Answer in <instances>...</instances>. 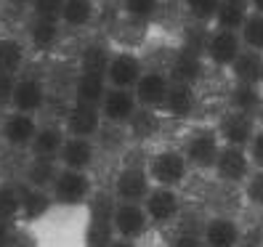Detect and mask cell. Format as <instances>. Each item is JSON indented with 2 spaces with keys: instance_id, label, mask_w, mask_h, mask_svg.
<instances>
[{
  "instance_id": "obj_1",
  "label": "cell",
  "mask_w": 263,
  "mask_h": 247,
  "mask_svg": "<svg viewBox=\"0 0 263 247\" xmlns=\"http://www.w3.org/2000/svg\"><path fill=\"white\" fill-rule=\"evenodd\" d=\"M29 247H88V207H53L29 226Z\"/></svg>"
},
{
  "instance_id": "obj_2",
  "label": "cell",
  "mask_w": 263,
  "mask_h": 247,
  "mask_svg": "<svg viewBox=\"0 0 263 247\" xmlns=\"http://www.w3.org/2000/svg\"><path fill=\"white\" fill-rule=\"evenodd\" d=\"M146 170L152 176L154 186H167V189H178L186 183L189 173H192V162L186 160L183 149H173V146H165L157 149L146 160Z\"/></svg>"
},
{
  "instance_id": "obj_3",
  "label": "cell",
  "mask_w": 263,
  "mask_h": 247,
  "mask_svg": "<svg viewBox=\"0 0 263 247\" xmlns=\"http://www.w3.org/2000/svg\"><path fill=\"white\" fill-rule=\"evenodd\" d=\"M53 202L59 207H88L93 199V178L88 170H72V167H61L59 176L51 183Z\"/></svg>"
},
{
  "instance_id": "obj_4",
  "label": "cell",
  "mask_w": 263,
  "mask_h": 247,
  "mask_svg": "<svg viewBox=\"0 0 263 247\" xmlns=\"http://www.w3.org/2000/svg\"><path fill=\"white\" fill-rule=\"evenodd\" d=\"M152 176L146 170V162H128L122 165L115 181H112V194L120 202H144L146 194L152 192Z\"/></svg>"
},
{
  "instance_id": "obj_5",
  "label": "cell",
  "mask_w": 263,
  "mask_h": 247,
  "mask_svg": "<svg viewBox=\"0 0 263 247\" xmlns=\"http://www.w3.org/2000/svg\"><path fill=\"white\" fill-rule=\"evenodd\" d=\"M221 146H223V141L215 128H197L186 136L181 149L186 154V160L192 162V167H197V170H213Z\"/></svg>"
},
{
  "instance_id": "obj_6",
  "label": "cell",
  "mask_w": 263,
  "mask_h": 247,
  "mask_svg": "<svg viewBox=\"0 0 263 247\" xmlns=\"http://www.w3.org/2000/svg\"><path fill=\"white\" fill-rule=\"evenodd\" d=\"M253 170L255 167H253V160H250V154H247V149L229 146V144L221 146L218 160L213 165V176L221 183H226V186H242Z\"/></svg>"
},
{
  "instance_id": "obj_7",
  "label": "cell",
  "mask_w": 263,
  "mask_h": 247,
  "mask_svg": "<svg viewBox=\"0 0 263 247\" xmlns=\"http://www.w3.org/2000/svg\"><path fill=\"white\" fill-rule=\"evenodd\" d=\"M112 226H115L117 237L141 242L149 234L152 221H149V213H146L144 202H120L117 199L115 210H112Z\"/></svg>"
},
{
  "instance_id": "obj_8",
  "label": "cell",
  "mask_w": 263,
  "mask_h": 247,
  "mask_svg": "<svg viewBox=\"0 0 263 247\" xmlns=\"http://www.w3.org/2000/svg\"><path fill=\"white\" fill-rule=\"evenodd\" d=\"M64 130L67 136L77 138H96L99 130L104 128V115L99 104H88V101H72L64 112Z\"/></svg>"
},
{
  "instance_id": "obj_9",
  "label": "cell",
  "mask_w": 263,
  "mask_h": 247,
  "mask_svg": "<svg viewBox=\"0 0 263 247\" xmlns=\"http://www.w3.org/2000/svg\"><path fill=\"white\" fill-rule=\"evenodd\" d=\"M215 130H218L223 144L247 149V144L253 141V136L258 130V120H255V115H247L239 109H226L218 117V122H215Z\"/></svg>"
},
{
  "instance_id": "obj_10",
  "label": "cell",
  "mask_w": 263,
  "mask_h": 247,
  "mask_svg": "<svg viewBox=\"0 0 263 247\" xmlns=\"http://www.w3.org/2000/svg\"><path fill=\"white\" fill-rule=\"evenodd\" d=\"M144 207L149 213L152 226H170L178 221L181 215V194L178 189H167V186H152V192L144 199Z\"/></svg>"
},
{
  "instance_id": "obj_11",
  "label": "cell",
  "mask_w": 263,
  "mask_h": 247,
  "mask_svg": "<svg viewBox=\"0 0 263 247\" xmlns=\"http://www.w3.org/2000/svg\"><path fill=\"white\" fill-rule=\"evenodd\" d=\"M242 51H245L242 37H239V32H234V29H213V32L208 35L205 59L210 61L213 67L229 69Z\"/></svg>"
},
{
  "instance_id": "obj_12",
  "label": "cell",
  "mask_w": 263,
  "mask_h": 247,
  "mask_svg": "<svg viewBox=\"0 0 263 247\" xmlns=\"http://www.w3.org/2000/svg\"><path fill=\"white\" fill-rule=\"evenodd\" d=\"M37 128H40V122L35 115L16 112V109H8L6 117L0 120V136H3V141L11 149H29Z\"/></svg>"
},
{
  "instance_id": "obj_13",
  "label": "cell",
  "mask_w": 263,
  "mask_h": 247,
  "mask_svg": "<svg viewBox=\"0 0 263 247\" xmlns=\"http://www.w3.org/2000/svg\"><path fill=\"white\" fill-rule=\"evenodd\" d=\"M144 59L138 56L136 51H115L112 61L106 67V80H109L112 88H136V83L141 80L144 74Z\"/></svg>"
},
{
  "instance_id": "obj_14",
  "label": "cell",
  "mask_w": 263,
  "mask_h": 247,
  "mask_svg": "<svg viewBox=\"0 0 263 247\" xmlns=\"http://www.w3.org/2000/svg\"><path fill=\"white\" fill-rule=\"evenodd\" d=\"M45 101H48V88H45L43 77L35 74H19L16 80V90H13V101L11 109L16 112H27V115H40Z\"/></svg>"
},
{
  "instance_id": "obj_15",
  "label": "cell",
  "mask_w": 263,
  "mask_h": 247,
  "mask_svg": "<svg viewBox=\"0 0 263 247\" xmlns=\"http://www.w3.org/2000/svg\"><path fill=\"white\" fill-rule=\"evenodd\" d=\"M173 85L167 72H160V69H146L141 74V80L136 83L133 93L138 99V106H146V109H157L162 112V104L167 99V90Z\"/></svg>"
},
{
  "instance_id": "obj_16",
  "label": "cell",
  "mask_w": 263,
  "mask_h": 247,
  "mask_svg": "<svg viewBox=\"0 0 263 247\" xmlns=\"http://www.w3.org/2000/svg\"><path fill=\"white\" fill-rule=\"evenodd\" d=\"M99 106H101L104 122H109V125H128L130 117L138 112V99L130 88H112L109 85V90H106V96Z\"/></svg>"
},
{
  "instance_id": "obj_17",
  "label": "cell",
  "mask_w": 263,
  "mask_h": 247,
  "mask_svg": "<svg viewBox=\"0 0 263 247\" xmlns=\"http://www.w3.org/2000/svg\"><path fill=\"white\" fill-rule=\"evenodd\" d=\"M199 234L205 247H239L242 244V226L231 215H213L202 223Z\"/></svg>"
},
{
  "instance_id": "obj_18",
  "label": "cell",
  "mask_w": 263,
  "mask_h": 247,
  "mask_svg": "<svg viewBox=\"0 0 263 247\" xmlns=\"http://www.w3.org/2000/svg\"><path fill=\"white\" fill-rule=\"evenodd\" d=\"M96 154H99V146L93 138L67 136L61 154H59V162L61 167H72V170H90V165L96 162Z\"/></svg>"
},
{
  "instance_id": "obj_19",
  "label": "cell",
  "mask_w": 263,
  "mask_h": 247,
  "mask_svg": "<svg viewBox=\"0 0 263 247\" xmlns=\"http://www.w3.org/2000/svg\"><path fill=\"white\" fill-rule=\"evenodd\" d=\"M197 109V88L189 83H173L162 104V115L170 120H189Z\"/></svg>"
},
{
  "instance_id": "obj_20",
  "label": "cell",
  "mask_w": 263,
  "mask_h": 247,
  "mask_svg": "<svg viewBox=\"0 0 263 247\" xmlns=\"http://www.w3.org/2000/svg\"><path fill=\"white\" fill-rule=\"evenodd\" d=\"M67 141L64 122H45L37 128L32 144H29V157H56L61 154V146Z\"/></svg>"
},
{
  "instance_id": "obj_21",
  "label": "cell",
  "mask_w": 263,
  "mask_h": 247,
  "mask_svg": "<svg viewBox=\"0 0 263 247\" xmlns=\"http://www.w3.org/2000/svg\"><path fill=\"white\" fill-rule=\"evenodd\" d=\"M205 53L199 51H189V48H181L173 59H170V80L173 83H189V85H197L199 77L205 72V61H202Z\"/></svg>"
},
{
  "instance_id": "obj_22",
  "label": "cell",
  "mask_w": 263,
  "mask_h": 247,
  "mask_svg": "<svg viewBox=\"0 0 263 247\" xmlns=\"http://www.w3.org/2000/svg\"><path fill=\"white\" fill-rule=\"evenodd\" d=\"M56 207L51 189H37V186H27L24 183V197H22V221L27 226L37 223L40 218H45L51 210Z\"/></svg>"
},
{
  "instance_id": "obj_23",
  "label": "cell",
  "mask_w": 263,
  "mask_h": 247,
  "mask_svg": "<svg viewBox=\"0 0 263 247\" xmlns=\"http://www.w3.org/2000/svg\"><path fill=\"white\" fill-rule=\"evenodd\" d=\"M61 37V22L59 19H40L35 16L32 24H29V32H27V43L35 53H48L59 45Z\"/></svg>"
},
{
  "instance_id": "obj_24",
  "label": "cell",
  "mask_w": 263,
  "mask_h": 247,
  "mask_svg": "<svg viewBox=\"0 0 263 247\" xmlns=\"http://www.w3.org/2000/svg\"><path fill=\"white\" fill-rule=\"evenodd\" d=\"M106 90H109V80L104 72H77L74 83H72V93L74 101H88V104H101Z\"/></svg>"
},
{
  "instance_id": "obj_25",
  "label": "cell",
  "mask_w": 263,
  "mask_h": 247,
  "mask_svg": "<svg viewBox=\"0 0 263 247\" xmlns=\"http://www.w3.org/2000/svg\"><path fill=\"white\" fill-rule=\"evenodd\" d=\"M229 72H231V77H234V83L260 85V83H263V53L245 48V51L234 59V64L229 67Z\"/></svg>"
},
{
  "instance_id": "obj_26",
  "label": "cell",
  "mask_w": 263,
  "mask_h": 247,
  "mask_svg": "<svg viewBox=\"0 0 263 247\" xmlns=\"http://www.w3.org/2000/svg\"><path fill=\"white\" fill-rule=\"evenodd\" d=\"M59 170H61V162L56 157H29V162L24 165V183L37 189H51Z\"/></svg>"
},
{
  "instance_id": "obj_27",
  "label": "cell",
  "mask_w": 263,
  "mask_h": 247,
  "mask_svg": "<svg viewBox=\"0 0 263 247\" xmlns=\"http://www.w3.org/2000/svg\"><path fill=\"white\" fill-rule=\"evenodd\" d=\"M24 64H27V45L19 37L3 35L0 37V72L19 77Z\"/></svg>"
},
{
  "instance_id": "obj_28",
  "label": "cell",
  "mask_w": 263,
  "mask_h": 247,
  "mask_svg": "<svg viewBox=\"0 0 263 247\" xmlns=\"http://www.w3.org/2000/svg\"><path fill=\"white\" fill-rule=\"evenodd\" d=\"M96 16V3L93 0H64L61 6V16L59 22L69 27V29H83L93 22Z\"/></svg>"
},
{
  "instance_id": "obj_29",
  "label": "cell",
  "mask_w": 263,
  "mask_h": 247,
  "mask_svg": "<svg viewBox=\"0 0 263 247\" xmlns=\"http://www.w3.org/2000/svg\"><path fill=\"white\" fill-rule=\"evenodd\" d=\"M160 117L162 112L157 109H146V106H138V112L130 117L128 122V136L133 138V141H149L152 136L160 133Z\"/></svg>"
},
{
  "instance_id": "obj_30",
  "label": "cell",
  "mask_w": 263,
  "mask_h": 247,
  "mask_svg": "<svg viewBox=\"0 0 263 247\" xmlns=\"http://www.w3.org/2000/svg\"><path fill=\"white\" fill-rule=\"evenodd\" d=\"M250 16V3L247 0H221V8L215 13V29H234L239 32L245 19Z\"/></svg>"
},
{
  "instance_id": "obj_31",
  "label": "cell",
  "mask_w": 263,
  "mask_h": 247,
  "mask_svg": "<svg viewBox=\"0 0 263 247\" xmlns=\"http://www.w3.org/2000/svg\"><path fill=\"white\" fill-rule=\"evenodd\" d=\"M229 104H231V109L258 115V109L263 106V88L250 85V83H234V88L229 93Z\"/></svg>"
},
{
  "instance_id": "obj_32",
  "label": "cell",
  "mask_w": 263,
  "mask_h": 247,
  "mask_svg": "<svg viewBox=\"0 0 263 247\" xmlns=\"http://www.w3.org/2000/svg\"><path fill=\"white\" fill-rule=\"evenodd\" d=\"M22 197H24V186L11 181H0V221L6 223L22 221Z\"/></svg>"
},
{
  "instance_id": "obj_33",
  "label": "cell",
  "mask_w": 263,
  "mask_h": 247,
  "mask_svg": "<svg viewBox=\"0 0 263 247\" xmlns=\"http://www.w3.org/2000/svg\"><path fill=\"white\" fill-rule=\"evenodd\" d=\"M112 53L106 45L101 43H90L85 45V51L80 53V69L83 72H104L106 74V67H109V61H112Z\"/></svg>"
},
{
  "instance_id": "obj_34",
  "label": "cell",
  "mask_w": 263,
  "mask_h": 247,
  "mask_svg": "<svg viewBox=\"0 0 263 247\" xmlns=\"http://www.w3.org/2000/svg\"><path fill=\"white\" fill-rule=\"evenodd\" d=\"M239 37H242L245 48L263 53V13L250 11V16L245 19V24H242V29H239Z\"/></svg>"
},
{
  "instance_id": "obj_35",
  "label": "cell",
  "mask_w": 263,
  "mask_h": 247,
  "mask_svg": "<svg viewBox=\"0 0 263 247\" xmlns=\"http://www.w3.org/2000/svg\"><path fill=\"white\" fill-rule=\"evenodd\" d=\"M183 6L197 24H213L215 13L221 8V0H183Z\"/></svg>"
},
{
  "instance_id": "obj_36",
  "label": "cell",
  "mask_w": 263,
  "mask_h": 247,
  "mask_svg": "<svg viewBox=\"0 0 263 247\" xmlns=\"http://www.w3.org/2000/svg\"><path fill=\"white\" fill-rule=\"evenodd\" d=\"M242 194H245V202L255 207V210H263V170L255 167V170L247 176V181L242 183Z\"/></svg>"
},
{
  "instance_id": "obj_37",
  "label": "cell",
  "mask_w": 263,
  "mask_h": 247,
  "mask_svg": "<svg viewBox=\"0 0 263 247\" xmlns=\"http://www.w3.org/2000/svg\"><path fill=\"white\" fill-rule=\"evenodd\" d=\"M122 8L133 22H149L160 11V0H122Z\"/></svg>"
},
{
  "instance_id": "obj_38",
  "label": "cell",
  "mask_w": 263,
  "mask_h": 247,
  "mask_svg": "<svg viewBox=\"0 0 263 247\" xmlns=\"http://www.w3.org/2000/svg\"><path fill=\"white\" fill-rule=\"evenodd\" d=\"M167 247H205V239L199 231H192V229H183L178 231V234L170 237Z\"/></svg>"
},
{
  "instance_id": "obj_39",
  "label": "cell",
  "mask_w": 263,
  "mask_h": 247,
  "mask_svg": "<svg viewBox=\"0 0 263 247\" xmlns=\"http://www.w3.org/2000/svg\"><path fill=\"white\" fill-rule=\"evenodd\" d=\"M61 6H64V0H35L32 13L40 16V19H59L61 16Z\"/></svg>"
},
{
  "instance_id": "obj_40",
  "label": "cell",
  "mask_w": 263,
  "mask_h": 247,
  "mask_svg": "<svg viewBox=\"0 0 263 247\" xmlns=\"http://www.w3.org/2000/svg\"><path fill=\"white\" fill-rule=\"evenodd\" d=\"M16 74H6L0 72V109H11L13 101V90H16Z\"/></svg>"
},
{
  "instance_id": "obj_41",
  "label": "cell",
  "mask_w": 263,
  "mask_h": 247,
  "mask_svg": "<svg viewBox=\"0 0 263 247\" xmlns=\"http://www.w3.org/2000/svg\"><path fill=\"white\" fill-rule=\"evenodd\" d=\"M247 154H250V160H253V167H260L263 170V128H258L253 141L247 144Z\"/></svg>"
},
{
  "instance_id": "obj_42",
  "label": "cell",
  "mask_w": 263,
  "mask_h": 247,
  "mask_svg": "<svg viewBox=\"0 0 263 247\" xmlns=\"http://www.w3.org/2000/svg\"><path fill=\"white\" fill-rule=\"evenodd\" d=\"M109 247H138V242H133V239H122V237H115V239L109 242Z\"/></svg>"
},
{
  "instance_id": "obj_43",
  "label": "cell",
  "mask_w": 263,
  "mask_h": 247,
  "mask_svg": "<svg viewBox=\"0 0 263 247\" xmlns=\"http://www.w3.org/2000/svg\"><path fill=\"white\" fill-rule=\"evenodd\" d=\"M247 3H250V11L263 13V0H247Z\"/></svg>"
},
{
  "instance_id": "obj_44",
  "label": "cell",
  "mask_w": 263,
  "mask_h": 247,
  "mask_svg": "<svg viewBox=\"0 0 263 247\" xmlns=\"http://www.w3.org/2000/svg\"><path fill=\"white\" fill-rule=\"evenodd\" d=\"M8 3H13V6H32L35 0H8Z\"/></svg>"
},
{
  "instance_id": "obj_45",
  "label": "cell",
  "mask_w": 263,
  "mask_h": 247,
  "mask_svg": "<svg viewBox=\"0 0 263 247\" xmlns=\"http://www.w3.org/2000/svg\"><path fill=\"white\" fill-rule=\"evenodd\" d=\"M260 88H263V83H260Z\"/></svg>"
},
{
  "instance_id": "obj_46",
  "label": "cell",
  "mask_w": 263,
  "mask_h": 247,
  "mask_svg": "<svg viewBox=\"0 0 263 247\" xmlns=\"http://www.w3.org/2000/svg\"><path fill=\"white\" fill-rule=\"evenodd\" d=\"M0 37H3V35H0Z\"/></svg>"
},
{
  "instance_id": "obj_47",
  "label": "cell",
  "mask_w": 263,
  "mask_h": 247,
  "mask_svg": "<svg viewBox=\"0 0 263 247\" xmlns=\"http://www.w3.org/2000/svg\"><path fill=\"white\" fill-rule=\"evenodd\" d=\"M0 247H3V244H0Z\"/></svg>"
}]
</instances>
